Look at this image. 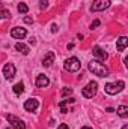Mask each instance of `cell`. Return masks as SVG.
Here are the masks:
<instances>
[{"label": "cell", "instance_id": "16", "mask_svg": "<svg viewBox=\"0 0 128 129\" xmlns=\"http://www.w3.org/2000/svg\"><path fill=\"white\" fill-rule=\"evenodd\" d=\"M23 92H24V84L23 83H17L14 86V93L15 95H23Z\"/></svg>", "mask_w": 128, "mask_h": 129}, {"label": "cell", "instance_id": "14", "mask_svg": "<svg viewBox=\"0 0 128 129\" xmlns=\"http://www.w3.org/2000/svg\"><path fill=\"white\" fill-rule=\"evenodd\" d=\"M15 50L18 51V53H21V54H24V56H27L30 51H29V47L27 45H24V44H21V42H18V44H15Z\"/></svg>", "mask_w": 128, "mask_h": 129}, {"label": "cell", "instance_id": "6", "mask_svg": "<svg viewBox=\"0 0 128 129\" xmlns=\"http://www.w3.org/2000/svg\"><path fill=\"white\" fill-rule=\"evenodd\" d=\"M6 119H8V122L11 123V128H12V129H26L24 122H23V120H20V119H17L15 116H11V114H9Z\"/></svg>", "mask_w": 128, "mask_h": 129}, {"label": "cell", "instance_id": "22", "mask_svg": "<svg viewBox=\"0 0 128 129\" xmlns=\"http://www.w3.org/2000/svg\"><path fill=\"white\" fill-rule=\"evenodd\" d=\"M24 23H26V24H32L33 18H30V17H24Z\"/></svg>", "mask_w": 128, "mask_h": 129}, {"label": "cell", "instance_id": "8", "mask_svg": "<svg viewBox=\"0 0 128 129\" xmlns=\"http://www.w3.org/2000/svg\"><path fill=\"white\" fill-rule=\"evenodd\" d=\"M110 6V0H94L92 2V11H104Z\"/></svg>", "mask_w": 128, "mask_h": 129}, {"label": "cell", "instance_id": "11", "mask_svg": "<svg viewBox=\"0 0 128 129\" xmlns=\"http://www.w3.org/2000/svg\"><path fill=\"white\" fill-rule=\"evenodd\" d=\"M48 84H50V80H48L47 75L41 74V75L36 77V87H39V89H45V87H48Z\"/></svg>", "mask_w": 128, "mask_h": 129}, {"label": "cell", "instance_id": "2", "mask_svg": "<svg viewBox=\"0 0 128 129\" xmlns=\"http://www.w3.org/2000/svg\"><path fill=\"white\" fill-rule=\"evenodd\" d=\"M124 87H125V83H124L122 80H119V81H116V83H107L105 87H104V90H105L107 95H116V93H119Z\"/></svg>", "mask_w": 128, "mask_h": 129}, {"label": "cell", "instance_id": "9", "mask_svg": "<svg viewBox=\"0 0 128 129\" xmlns=\"http://www.w3.org/2000/svg\"><path fill=\"white\" fill-rule=\"evenodd\" d=\"M92 54L95 56L99 62H102V60H107V59H109V54H107V53H105L101 47H98V45L92 48Z\"/></svg>", "mask_w": 128, "mask_h": 129}, {"label": "cell", "instance_id": "19", "mask_svg": "<svg viewBox=\"0 0 128 129\" xmlns=\"http://www.w3.org/2000/svg\"><path fill=\"white\" fill-rule=\"evenodd\" d=\"M39 8L41 9H47L48 8V0H39Z\"/></svg>", "mask_w": 128, "mask_h": 129}, {"label": "cell", "instance_id": "20", "mask_svg": "<svg viewBox=\"0 0 128 129\" xmlns=\"http://www.w3.org/2000/svg\"><path fill=\"white\" fill-rule=\"evenodd\" d=\"M72 93V89H69V87H63L62 89V95L63 96H68V95H71Z\"/></svg>", "mask_w": 128, "mask_h": 129}, {"label": "cell", "instance_id": "25", "mask_svg": "<svg viewBox=\"0 0 128 129\" xmlns=\"http://www.w3.org/2000/svg\"><path fill=\"white\" fill-rule=\"evenodd\" d=\"M29 42H30V44H32V45H35V44H36V41H35V39H33V38H32V39H30V41H29Z\"/></svg>", "mask_w": 128, "mask_h": 129}, {"label": "cell", "instance_id": "4", "mask_svg": "<svg viewBox=\"0 0 128 129\" xmlns=\"http://www.w3.org/2000/svg\"><path fill=\"white\" fill-rule=\"evenodd\" d=\"M80 68H81V63L77 57H69L65 60V69L68 72H77Z\"/></svg>", "mask_w": 128, "mask_h": 129}, {"label": "cell", "instance_id": "28", "mask_svg": "<svg viewBox=\"0 0 128 129\" xmlns=\"http://www.w3.org/2000/svg\"><path fill=\"white\" fill-rule=\"evenodd\" d=\"M2 9H3V6H2V3H0V11H2Z\"/></svg>", "mask_w": 128, "mask_h": 129}, {"label": "cell", "instance_id": "24", "mask_svg": "<svg viewBox=\"0 0 128 129\" xmlns=\"http://www.w3.org/2000/svg\"><path fill=\"white\" fill-rule=\"evenodd\" d=\"M56 30H57V26H56V24H53V26H51V32H56Z\"/></svg>", "mask_w": 128, "mask_h": 129}, {"label": "cell", "instance_id": "23", "mask_svg": "<svg viewBox=\"0 0 128 129\" xmlns=\"http://www.w3.org/2000/svg\"><path fill=\"white\" fill-rule=\"evenodd\" d=\"M57 129H69V128H68V125H59Z\"/></svg>", "mask_w": 128, "mask_h": 129}, {"label": "cell", "instance_id": "5", "mask_svg": "<svg viewBox=\"0 0 128 129\" xmlns=\"http://www.w3.org/2000/svg\"><path fill=\"white\" fill-rule=\"evenodd\" d=\"M15 72H17V69H15V66L12 63H6L3 66V77H5L8 81H11V80L15 77Z\"/></svg>", "mask_w": 128, "mask_h": 129}, {"label": "cell", "instance_id": "3", "mask_svg": "<svg viewBox=\"0 0 128 129\" xmlns=\"http://www.w3.org/2000/svg\"><path fill=\"white\" fill-rule=\"evenodd\" d=\"M96 90H98V84H96V81H89V83L83 87L81 95H83L84 98H88V99H91V98H94L96 95Z\"/></svg>", "mask_w": 128, "mask_h": 129}, {"label": "cell", "instance_id": "18", "mask_svg": "<svg viewBox=\"0 0 128 129\" xmlns=\"http://www.w3.org/2000/svg\"><path fill=\"white\" fill-rule=\"evenodd\" d=\"M9 17H11V14H9V11L3 8V9L0 11V20H3V18H9Z\"/></svg>", "mask_w": 128, "mask_h": 129}, {"label": "cell", "instance_id": "12", "mask_svg": "<svg viewBox=\"0 0 128 129\" xmlns=\"http://www.w3.org/2000/svg\"><path fill=\"white\" fill-rule=\"evenodd\" d=\"M127 45H128V38L127 36H121V38L116 41V48H118L119 53H122V51L127 48Z\"/></svg>", "mask_w": 128, "mask_h": 129}, {"label": "cell", "instance_id": "13", "mask_svg": "<svg viewBox=\"0 0 128 129\" xmlns=\"http://www.w3.org/2000/svg\"><path fill=\"white\" fill-rule=\"evenodd\" d=\"M54 59H56V56H54V53H47V56L44 57V60H42V64L45 66V68H50L51 64H53V62H54Z\"/></svg>", "mask_w": 128, "mask_h": 129}, {"label": "cell", "instance_id": "10", "mask_svg": "<svg viewBox=\"0 0 128 129\" xmlns=\"http://www.w3.org/2000/svg\"><path fill=\"white\" fill-rule=\"evenodd\" d=\"M11 36L15 38V39H24V38L27 36V32H26V29H23V27H14V29L11 30Z\"/></svg>", "mask_w": 128, "mask_h": 129}, {"label": "cell", "instance_id": "17", "mask_svg": "<svg viewBox=\"0 0 128 129\" xmlns=\"http://www.w3.org/2000/svg\"><path fill=\"white\" fill-rule=\"evenodd\" d=\"M27 11H29V6L26 3H20L18 5V12L20 14H27Z\"/></svg>", "mask_w": 128, "mask_h": 129}, {"label": "cell", "instance_id": "15", "mask_svg": "<svg viewBox=\"0 0 128 129\" xmlns=\"http://www.w3.org/2000/svg\"><path fill=\"white\" fill-rule=\"evenodd\" d=\"M118 114H119V117L127 119L128 117V107L127 105H121V107L118 108Z\"/></svg>", "mask_w": 128, "mask_h": 129}, {"label": "cell", "instance_id": "29", "mask_svg": "<svg viewBox=\"0 0 128 129\" xmlns=\"http://www.w3.org/2000/svg\"><path fill=\"white\" fill-rule=\"evenodd\" d=\"M6 129H12V128H11V126H9V128H6Z\"/></svg>", "mask_w": 128, "mask_h": 129}, {"label": "cell", "instance_id": "21", "mask_svg": "<svg viewBox=\"0 0 128 129\" xmlns=\"http://www.w3.org/2000/svg\"><path fill=\"white\" fill-rule=\"evenodd\" d=\"M99 24H101V23H99V20H95V21L91 24V29H95V27H98Z\"/></svg>", "mask_w": 128, "mask_h": 129}, {"label": "cell", "instance_id": "1", "mask_svg": "<svg viewBox=\"0 0 128 129\" xmlns=\"http://www.w3.org/2000/svg\"><path fill=\"white\" fill-rule=\"evenodd\" d=\"M89 71L95 74L96 77H107L109 75V68L99 60H92L89 63Z\"/></svg>", "mask_w": 128, "mask_h": 129}, {"label": "cell", "instance_id": "26", "mask_svg": "<svg viewBox=\"0 0 128 129\" xmlns=\"http://www.w3.org/2000/svg\"><path fill=\"white\" fill-rule=\"evenodd\" d=\"M81 129H92V128H89V126H84V128H81Z\"/></svg>", "mask_w": 128, "mask_h": 129}, {"label": "cell", "instance_id": "7", "mask_svg": "<svg viewBox=\"0 0 128 129\" xmlns=\"http://www.w3.org/2000/svg\"><path fill=\"white\" fill-rule=\"evenodd\" d=\"M38 107H39V101H38L36 98H30V99H27V101L24 102V110H26V111H29V113L36 111V110H38Z\"/></svg>", "mask_w": 128, "mask_h": 129}, {"label": "cell", "instance_id": "27", "mask_svg": "<svg viewBox=\"0 0 128 129\" xmlns=\"http://www.w3.org/2000/svg\"><path fill=\"white\" fill-rule=\"evenodd\" d=\"M122 129H128V126H127V125H125V126H124V128H122Z\"/></svg>", "mask_w": 128, "mask_h": 129}]
</instances>
